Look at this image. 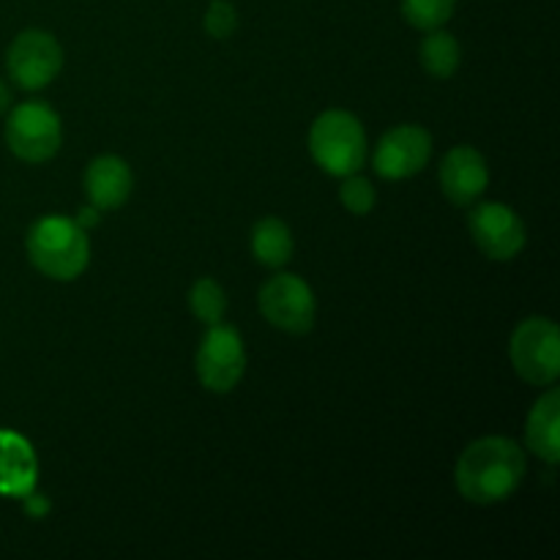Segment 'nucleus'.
<instances>
[{
  "label": "nucleus",
  "instance_id": "obj_1",
  "mask_svg": "<svg viewBox=\"0 0 560 560\" xmlns=\"http://www.w3.org/2000/svg\"><path fill=\"white\" fill-rule=\"evenodd\" d=\"M525 452L517 441L503 435H487L470 443L457 459L454 481L465 501L492 506L520 490L525 479Z\"/></svg>",
  "mask_w": 560,
  "mask_h": 560
},
{
  "label": "nucleus",
  "instance_id": "obj_2",
  "mask_svg": "<svg viewBox=\"0 0 560 560\" xmlns=\"http://www.w3.org/2000/svg\"><path fill=\"white\" fill-rule=\"evenodd\" d=\"M25 246L33 268L55 282H71L91 262L88 230L69 217H44L33 222Z\"/></svg>",
  "mask_w": 560,
  "mask_h": 560
},
{
  "label": "nucleus",
  "instance_id": "obj_3",
  "mask_svg": "<svg viewBox=\"0 0 560 560\" xmlns=\"http://www.w3.org/2000/svg\"><path fill=\"white\" fill-rule=\"evenodd\" d=\"M310 153L334 178L359 173L366 162L364 124L348 109H326L310 129Z\"/></svg>",
  "mask_w": 560,
  "mask_h": 560
},
{
  "label": "nucleus",
  "instance_id": "obj_4",
  "mask_svg": "<svg viewBox=\"0 0 560 560\" xmlns=\"http://www.w3.org/2000/svg\"><path fill=\"white\" fill-rule=\"evenodd\" d=\"M514 372L530 386H552L560 375V328L550 317H528L509 339Z\"/></svg>",
  "mask_w": 560,
  "mask_h": 560
},
{
  "label": "nucleus",
  "instance_id": "obj_5",
  "mask_svg": "<svg viewBox=\"0 0 560 560\" xmlns=\"http://www.w3.org/2000/svg\"><path fill=\"white\" fill-rule=\"evenodd\" d=\"M63 142L60 115L47 102H22L5 120V145L22 162H49Z\"/></svg>",
  "mask_w": 560,
  "mask_h": 560
},
{
  "label": "nucleus",
  "instance_id": "obj_6",
  "mask_svg": "<svg viewBox=\"0 0 560 560\" xmlns=\"http://www.w3.org/2000/svg\"><path fill=\"white\" fill-rule=\"evenodd\" d=\"M195 370L202 386L213 394L233 392L246 372V348L233 326H208L195 355Z\"/></svg>",
  "mask_w": 560,
  "mask_h": 560
},
{
  "label": "nucleus",
  "instance_id": "obj_7",
  "mask_svg": "<svg viewBox=\"0 0 560 560\" xmlns=\"http://www.w3.org/2000/svg\"><path fill=\"white\" fill-rule=\"evenodd\" d=\"M5 69L22 91H42L63 69V47L47 31H22L5 52Z\"/></svg>",
  "mask_w": 560,
  "mask_h": 560
},
{
  "label": "nucleus",
  "instance_id": "obj_8",
  "mask_svg": "<svg viewBox=\"0 0 560 560\" xmlns=\"http://www.w3.org/2000/svg\"><path fill=\"white\" fill-rule=\"evenodd\" d=\"M260 312L273 328L310 334L315 326V293L299 273H277L260 288Z\"/></svg>",
  "mask_w": 560,
  "mask_h": 560
},
{
  "label": "nucleus",
  "instance_id": "obj_9",
  "mask_svg": "<svg viewBox=\"0 0 560 560\" xmlns=\"http://www.w3.org/2000/svg\"><path fill=\"white\" fill-rule=\"evenodd\" d=\"M470 238L487 260H514L525 249V224L506 202H481L468 217Z\"/></svg>",
  "mask_w": 560,
  "mask_h": 560
},
{
  "label": "nucleus",
  "instance_id": "obj_10",
  "mask_svg": "<svg viewBox=\"0 0 560 560\" xmlns=\"http://www.w3.org/2000/svg\"><path fill=\"white\" fill-rule=\"evenodd\" d=\"M432 156V135L419 124L394 126L375 148V173L386 180H405L419 175Z\"/></svg>",
  "mask_w": 560,
  "mask_h": 560
},
{
  "label": "nucleus",
  "instance_id": "obj_11",
  "mask_svg": "<svg viewBox=\"0 0 560 560\" xmlns=\"http://www.w3.org/2000/svg\"><path fill=\"white\" fill-rule=\"evenodd\" d=\"M441 189L454 206L468 208L479 200L490 186V167L487 159L474 145H457L441 162Z\"/></svg>",
  "mask_w": 560,
  "mask_h": 560
},
{
  "label": "nucleus",
  "instance_id": "obj_12",
  "mask_svg": "<svg viewBox=\"0 0 560 560\" xmlns=\"http://www.w3.org/2000/svg\"><path fill=\"white\" fill-rule=\"evenodd\" d=\"M82 184H85L88 202L93 208L115 211V208L129 200L131 189H135V175H131V167L124 159L104 153V156H96L88 164Z\"/></svg>",
  "mask_w": 560,
  "mask_h": 560
},
{
  "label": "nucleus",
  "instance_id": "obj_13",
  "mask_svg": "<svg viewBox=\"0 0 560 560\" xmlns=\"http://www.w3.org/2000/svg\"><path fill=\"white\" fill-rule=\"evenodd\" d=\"M525 446L547 465L560 463V392L556 386L547 388L530 408Z\"/></svg>",
  "mask_w": 560,
  "mask_h": 560
},
{
  "label": "nucleus",
  "instance_id": "obj_14",
  "mask_svg": "<svg viewBox=\"0 0 560 560\" xmlns=\"http://www.w3.org/2000/svg\"><path fill=\"white\" fill-rule=\"evenodd\" d=\"M36 481V457L20 435L0 432V492L25 495Z\"/></svg>",
  "mask_w": 560,
  "mask_h": 560
},
{
  "label": "nucleus",
  "instance_id": "obj_15",
  "mask_svg": "<svg viewBox=\"0 0 560 560\" xmlns=\"http://www.w3.org/2000/svg\"><path fill=\"white\" fill-rule=\"evenodd\" d=\"M295 241L288 224L277 217H266L252 228V255L266 268H282L293 260Z\"/></svg>",
  "mask_w": 560,
  "mask_h": 560
},
{
  "label": "nucleus",
  "instance_id": "obj_16",
  "mask_svg": "<svg viewBox=\"0 0 560 560\" xmlns=\"http://www.w3.org/2000/svg\"><path fill=\"white\" fill-rule=\"evenodd\" d=\"M419 58L427 74H432L435 80H448V77L457 74L459 63H463V47H459L452 33L435 27V31H427V36L421 38Z\"/></svg>",
  "mask_w": 560,
  "mask_h": 560
},
{
  "label": "nucleus",
  "instance_id": "obj_17",
  "mask_svg": "<svg viewBox=\"0 0 560 560\" xmlns=\"http://www.w3.org/2000/svg\"><path fill=\"white\" fill-rule=\"evenodd\" d=\"M189 306L197 320L206 323V326H217V323L224 320V312H228V293H224L217 279L202 277L191 284Z\"/></svg>",
  "mask_w": 560,
  "mask_h": 560
},
{
  "label": "nucleus",
  "instance_id": "obj_18",
  "mask_svg": "<svg viewBox=\"0 0 560 560\" xmlns=\"http://www.w3.org/2000/svg\"><path fill=\"white\" fill-rule=\"evenodd\" d=\"M457 0H402V16L419 31H435L454 16Z\"/></svg>",
  "mask_w": 560,
  "mask_h": 560
},
{
  "label": "nucleus",
  "instance_id": "obj_19",
  "mask_svg": "<svg viewBox=\"0 0 560 560\" xmlns=\"http://www.w3.org/2000/svg\"><path fill=\"white\" fill-rule=\"evenodd\" d=\"M339 200L342 206L348 208L353 217H366V213L375 208V186L364 178V175L353 173V175H345L342 180V189H339Z\"/></svg>",
  "mask_w": 560,
  "mask_h": 560
},
{
  "label": "nucleus",
  "instance_id": "obj_20",
  "mask_svg": "<svg viewBox=\"0 0 560 560\" xmlns=\"http://www.w3.org/2000/svg\"><path fill=\"white\" fill-rule=\"evenodd\" d=\"M202 25H206V33L211 38H230L238 27V11H235L233 3L228 0H211V5L206 9V16H202Z\"/></svg>",
  "mask_w": 560,
  "mask_h": 560
},
{
  "label": "nucleus",
  "instance_id": "obj_21",
  "mask_svg": "<svg viewBox=\"0 0 560 560\" xmlns=\"http://www.w3.org/2000/svg\"><path fill=\"white\" fill-rule=\"evenodd\" d=\"M98 217H102V211H98V208H93V206H88V208H82L80 213H77V222H80V228L91 230V228H96V224H98Z\"/></svg>",
  "mask_w": 560,
  "mask_h": 560
},
{
  "label": "nucleus",
  "instance_id": "obj_22",
  "mask_svg": "<svg viewBox=\"0 0 560 560\" xmlns=\"http://www.w3.org/2000/svg\"><path fill=\"white\" fill-rule=\"evenodd\" d=\"M9 104H11V91H9V85L0 80V113H3V109H9Z\"/></svg>",
  "mask_w": 560,
  "mask_h": 560
}]
</instances>
